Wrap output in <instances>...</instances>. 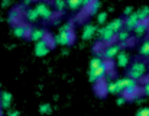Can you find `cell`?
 <instances>
[{
  "label": "cell",
  "instance_id": "obj_1",
  "mask_svg": "<svg viewBox=\"0 0 149 116\" xmlns=\"http://www.w3.org/2000/svg\"><path fill=\"white\" fill-rule=\"evenodd\" d=\"M107 71H109V64L106 61H101V64L96 70H88V80L91 83H97V81L103 80L106 77Z\"/></svg>",
  "mask_w": 149,
  "mask_h": 116
},
{
  "label": "cell",
  "instance_id": "obj_2",
  "mask_svg": "<svg viewBox=\"0 0 149 116\" xmlns=\"http://www.w3.org/2000/svg\"><path fill=\"white\" fill-rule=\"evenodd\" d=\"M145 73H146V64L142 61H135L129 70V78L138 81L145 75Z\"/></svg>",
  "mask_w": 149,
  "mask_h": 116
},
{
  "label": "cell",
  "instance_id": "obj_3",
  "mask_svg": "<svg viewBox=\"0 0 149 116\" xmlns=\"http://www.w3.org/2000/svg\"><path fill=\"white\" fill-rule=\"evenodd\" d=\"M35 10H36L38 16L42 17V19H51L52 15H54V12H52V9L49 7V4L48 3H42V1L36 4Z\"/></svg>",
  "mask_w": 149,
  "mask_h": 116
},
{
  "label": "cell",
  "instance_id": "obj_4",
  "mask_svg": "<svg viewBox=\"0 0 149 116\" xmlns=\"http://www.w3.org/2000/svg\"><path fill=\"white\" fill-rule=\"evenodd\" d=\"M51 50V45H49V41L47 38H44L42 41H38L36 45H35V54L38 57H45Z\"/></svg>",
  "mask_w": 149,
  "mask_h": 116
},
{
  "label": "cell",
  "instance_id": "obj_5",
  "mask_svg": "<svg viewBox=\"0 0 149 116\" xmlns=\"http://www.w3.org/2000/svg\"><path fill=\"white\" fill-rule=\"evenodd\" d=\"M72 39H74L72 32H62V31H59V34L55 36V42L59 44V45H62V47L70 45L72 42Z\"/></svg>",
  "mask_w": 149,
  "mask_h": 116
},
{
  "label": "cell",
  "instance_id": "obj_6",
  "mask_svg": "<svg viewBox=\"0 0 149 116\" xmlns=\"http://www.w3.org/2000/svg\"><path fill=\"white\" fill-rule=\"evenodd\" d=\"M120 48H122L120 44H111V45H109V47L104 50L103 57L106 58V59H113V58L117 57V54L120 52Z\"/></svg>",
  "mask_w": 149,
  "mask_h": 116
},
{
  "label": "cell",
  "instance_id": "obj_7",
  "mask_svg": "<svg viewBox=\"0 0 149 116\" xmlns=\"http://www.w3.org/2000/svg\"><path fill=\"white\" fill-rule=\"evenodd\" d=\"M99 36L103 42H111L116 38V34L113 31H110L107 26H104V28H101L99 31Z\"/></svg>",
  "mask_w": 149,
  "mask_h": 116
},
{
  "label": "cell",
  "instance_id": "obj_8",
  "mask_svg": "<svg viewBox=\"0 0 149 116\" xmlns=\"http://www.w3.org/2000/svg\"><path fill=\"white\" fill-rule=\"evenodd\" d=\"M138 23H139V19H138V16H136V13H135V12L123 20V26L126 28V31H127V32H129V31H133V29H135V26H136Z\"/></svg>",
  "mask_w": 149,
  "mask_h": 116
},
{
  "label": "cell",
  "instance_id": "obj_9",
  "mask_svg": "<svg viewBox=\"0 0 149 116\" xmlns=\"http://www.w3.org/2000/svg\"><path fill=\"white\" fill-rule=\"evenodd\" d=\"M125 92L129 94V96H133L136 92H138V81L136 80H132L129 77L125 78Z\"/></svg>",
  "mask_w": 149,
  "mask_h": 116
},
{
  "label": "cell",
  "instance_id": "obj_10",
  "mask_svg": "<svg viewBox=\"0 0 149 116\" xmlns=\"http://www.w3.org/2000/svg\"><path fill=\"white\" fill-rule=\"evenodd\" d=\"M96 31H97V28L93 23H87L83 29V39H91L94 36Z\"/></svg>",
  "mask_w": 149,
  "mask_h": 116
},
{
  "label": "cell",
  "instance_id": "obj_11",
  "mask_svg": "<svg viewBox=\"0 0 149 116\" xmlns=\"http://www.w3.org/2000/svg\"><path fill=\"white\" fill-rule=\"evenodd\" d=\"M29 36H31V39L35 41V42L42 41V39L45 38V31H44L42 28H35V29H32V31L29 32Z\"/></svg>",
  "mask_w": 149,
  "mask_h": 116
},
{
  "label": "cell",
  "instance_id": "obj_12",
  "mask_svg": "<svg viewBox=\"0 0 149 116\" xmlns=\"http://www.w3.org/2000/svg\"><path fill=\"white\" fill-rule=\"evenodd\" d=\"M110 31H113L114 34H117V32H120L122 31V28H123V19H120V17H117V19H113L109 25H106Z\"/></svg>",
  "mask_w": 149,
  "mask_h": 116
},
{
  "label": "cell",
  "instance_id": "obj_13",
  "mask_svg": "<svg viewBox=\"0 0 149 116\" xmlns=\"http://www.w3.org/2000/svg\"><path fill=\"white\" fill-rule=\"evenodd\" d=\"M13 34L17 38H25L29 35V28H28V25H17V26H15Z\"/></svg>",
  "mask_w": 149,
  "mask_h": 116
},
{
  "label": "cell",
  "instance_id": "obj_14",
  "mask_svg": "<svg viewBox=\"0 0 149 116\" xmlns=\"http://www.w3.org/2000/svg\"><path fill=\"white\" fill-rule=\"evenodd\" d=\"M117 65L120 67V68H125V67H127V64H129V55L126 54V52H119L117 54Z\"/></svg>",
  "mask_w": 149,
  "mask_h": 116
},
{
  "label": "cell",
  "instance_id": "obj_15",
  "mask_svg": "<svg viewBox=\"0 0 149 116\" xmlns=\"http://www.w3.org/2000/svg\"><path fill=\"white\" fill-rule=\"evenodd\" d=\"M0 105H1V108L7 109V108L12 105V93H7V92L1 93V97H0Z\"/></svg>",
  "mask_w": 149,
  "mask_h": 116
},
{
  "label": "cell",
  "instance_id": "obj_16",
  "mask_svg": "<svg viewBox=\"0 0 149 116\" xmlns=\"http://www.w3.org/2000/svg\"><path fill=\"white\" fill-rule=\"evenodd\" d=\"M146 29H148V22L146 20H143V22H139L136 26H135V34H136V36H142L145 32H146Z\"/></svg>",
  "mask_w": 149,
  "mask_h": 116
},
{
  "label": "cell",
  "instance_id": "obj_17",
  "mask_svg": "<svg viewBox=\"0 0 149 116\" xmlns=\"http://www.w3.org/2000/svg\"><path fill=\"white\" fill-rule=\"evenodd\" d=\"M136 13V16H138V19H139V22L142 20H146L149 17V6H143V7H141L138 12H135Z\"/></svg>",
  "mask_w": 149,
  "mask_h": 116
},
{
  "label": "cell",
  "instance_id": "obj_18",
  "mask_svg": "<svg viewBox=\"0 0 149 116\" xmlns=\"http://www.w3.org/2000/svg\"><path fill=\"white\" fill-rule=\"evenodd\" d=\"M25 16H26V19L29 20V22H36L38 20V13H36V10H35V7H31V9H28L26 12H25Z\"/></svg>",
  "mask_w": 149,
  "mask_h": 116
},
{
  "label": "cell",
  "instance_id": "obj_19",
  "mask_svg": "<svg viewBox=\"0 0 149 116\" xmlns=\"http://www.w3.org/2000/svg\"><path fill=\"white\" fill-rule=\"evenodd\" d=\"M116 36H117L119 42H123V44H125V42H126V41H127V39L130 38V34H129V32H127L126 29H125V31L122 29L120 32H117V35H116Z\"/></svg>",
  "mask_w": 149,
  "mask_h": 116
},
{
  "label": "cell",
  "instance_id": "obj_20",
  "mask_svg": "<svg viewBox=\"0 0 149 116\" xmlns=\"http://www.w3.org/2000/svg\"><path fill=\"white\" fill-rule=\"evenodd\" d=\"M139 52H141V55H143V57H149V39L142 42V45H141V48H139Z\"/></svg>",
  "mask_w": 149,
  "mask_h": 116
},
{
  "label": "cell",
  "instance_id": "obj_21",
  "mask_svg": "<svg viewBox=\"0 0 149 116\" xmlns=\"http://www.w3.org/2000/svg\"><path fill=\"white\" fill-rule=\"evenodd\" d=\"M106 92H107V93H111V94H119L114 81H109V83L106 84Z\"/></svg>",
  "mask_w": 149,
  "mask_h": 116
},
{
  "label": "cell",
  "instance_id": "obj_22",
  "mask_svg": "<svg viewBox=\"0 0 149 116\" xmlns=\"http://www.w3.org/2000/svg\"><path fill=\"white\" fill-rule=\"evenodd\" d=\"M65 4H67L70 9L77 10V9H80V7H81V0H68Z\"/></svg>",
  "mask_w": 149,
  "mask_h": 116
},
{
  "label": "cell",
  "instance_id": "obj_23",
  "mask_svg": "<svg viewBox=\"0 0 149 116\" xmlns=\"http://www.w3.org/2000/svg\"><path fill=\"white\" fill-rule=\"evenodd\" d=\"M100 7H101V3L100 1H91V4L88 6V13L90 15H94Z\"/></svg>",
  "mask_w": 149,
  "mask_h": 116
},
{
  "label": "cell",
  "instance_id": "obj_24",
  "mask_svg": "<svg viewBox=\"0 0 149 116\" xmlns=\"http://www.w3.org/2000/svg\"><path fill=\"white\" fill-rule=\"evenodd\" d=\"M101 61H103V59L100 57H94L91 61H90V70H96L100 64H101Z\"/></svg>",
  "mask_w": 149,
  "mask_h": 116
},
{
  "label": "cell",
  "instance_id": "obj_25",
  "mask_svg": "<svg viewBox=\"0 0 149 116\" xmlns=\"http://www.w3.org/2000/svg\"><path fill=\"white\" fill-rule=\"evenodd\" d=\"M106 20H107V13L106 12H100L97 15V22L100 25H103V23H106Z\"/></svg>",
  "mask_w": 149,
  "mask_h": 116
},
{
  "label": "cell",
  "instance_id": "obj_26",
  "mask_svg": "<svg viewBox=\"0 0 149 116\" xmlns=\"http://www.w3.org/2000/svg\"><path fill=\"white\" fill-rule=\"evenodd\" d=\"M39 112H41V113H49L51 112V105L49 103H44V105H41V106H39Z\"/></svg>",
  "mask_w": 149,
  "mask_h": 116
},
{
  "label": "cell",
  "instance_id": "obj_27",
  "mask_svg": "<svg viewBox=\"0 0 149 116\" xmlns=\"http://www.w3.org/2000/svg\"><path fill=\"white\" fill-rule=\"evenodd\" d=\"M54 6H55L58 10H62L67 4H65V1H64V0H55V1H54Z\"/></svg>",
  "mask_w": 149,
  "mask_h": 116
},
{
  "label": "cell",
  "instance_id": "obj_28",
  "mask_svg": "<svg viewBox=\"0 0 149 116\" xmlns=\"http://www.w3.org/2000/svg\"><path fill=\"white\" fill-rule=\"evenodd\" d=\"M136 116H149V108H142L138 110Z\"/></svg>",
  "mask_w": 149,
  "mask_h": 116
},
{
  "label": "cell",
  "instance_id": "obj_29",
  "mask_svg": "<svg viewBox=\"0 0 149 116\" xmlns=\"http://www.w3.org/2000/svg\"><path fill=\"white\" fill-rule=\"evenodd\" d=\"M59 31H62V32H72V25L71 23H65V25L61 26Z\"/></svg>",
  "mask_w": 149,
  "mask_h": 116
},
{
  "label": "cell",
  "instance_id": "obj_30",
  "mask_svg": "<svg viewBox=\"0 0 149 116\" xmlns=\"http://www.w3.org/2000/svg\"><path fill=\"white\" fill-rule=\"evenodd\" d=\"M132 13H133V7H132V6H127V7L123 10V15H125L126 17H127V16H130Z\"/></svg>",
  "mask_w": 149,
  "mask_h": 116
},
{
  "label": "cell",
  "instance_id": "obj_31",
  "mask_svg": "<svg viewBox=\"0 0 149 116\" xmlns=\"http://www.w3.org/2000/svg\"><path fill=\"white\" fill-rule=\"evenodd\" d=\"M17 17V10H13V12H10V16H9V19L10 20H13V19H16Z\"/></svg>",
  "mask_w": 149,
  "mask_h": 116
},
{
  "label": "cell",
  "instance_id": "obj_32",
  "mask_svg": "<svg viewBox=\"0 0 149 116\" xmlns=\"http://www.w3.org/2000/svg\"><path fill=\"white\" fill-rule=\"evenodd\" d=\"M143 93L149 97V81L148 83H145V86H143Z\"/></svg>",
  "mask_w": 149,
  "mask_h": 116
},
{
  "label": "cell",
  "instance_id": "obj_33",
  "mask_svg": "<svg viewBox=\"0 0 149 116\" xmlns=\"http://www.w3.org/2000/svg\"><path fill=\"white\" fill-rule=\"evenodd\" d=\"M125 103H126V97L125 96H122V97L117 99V105H125Z\"/></svg>",
  "mask_w": 149,
  "mask_h": 116
},
{
  "label": "cell",
  "instance_id": "obj_34",
  "mask_svg": "<svg viewBox=\"0 0 149 116\" xmlns=\"http://www.w3.org/2000/svg\"><path fill=\"white\" fill-rule=\"evenodd\" d=\"M7 116H19V110H12L7 113Z\"/></svg>",
  "mask_w": 149,
  "mask_h": 116
},
{
  "label": "cell",
  "instance_id": "obj_35",
  "mask_svg": "<svg viewBox=\"0 0 149 116\" xmlns=\"http://www.w3.org/2000/svg\"><path fill=\"white\" fill-rule=\"evenodd\" d=\"M9 4H10V1H9V0H6V1H3V3H1V6H9Z\"/></svg>",
  "mask_w": 149,
  "mask_h": 116
}]
</instances>
